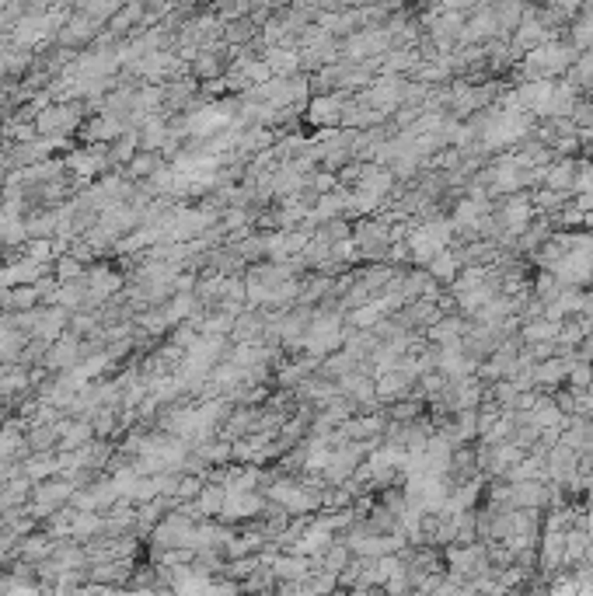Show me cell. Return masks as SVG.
<instances>
[{
	"label": "cell",
	"instance_id": "obj_1",
	"mask_svg": "<svg viewBox=\"0 0 593 596\" xmlns=\"http://www.w3.org/2000/svg\"><path fill=\"white\" fill-rule=\"evenodd\" d=\"M196 520L192 516H185L181 509L175 513H168L154 531H150V551L154 554H165V551H178V547H196Z\"/></svg>",
	"mask_w": 593,
	"mask_h": 596
},
{
	"label": "cell",
	"instance_id": "obj_2",
	"mask_svg": "<svg viewBox=\"0 0 593 596\" xmlns=\"http://www.w3.org/2000/svg\"><path fill=\"white\" fill-rule=\"evenodd\" d=\"M105 28L102 25H95L88 14H81L77 7L70 11V18L63 21V28L57 32V42L59 50H70V53H88L95 42H98V35H102Z\"/></svg>",
	"mask_w": 593,
	"mask_h": 596
},
{
	"label": "cell",
	"instance_id": "obj_3",
	"mask_svg": "<svg viewBox=\"0 0 593 596\" xmlns=\"http://www.w3.org/2000/svg\"><path fill=\"white\" fill-rule=\"evenodd\" d=\"M346 105H350V95H343V91H332V95H314V98L307 102L304 122H307V126H314V133H318V129H339V126H343V112H346Z\"/></svg>",
	"mask_w": 593,
	"mask_h": 596
},
{
	"label": "cell",
	"instance_id": "obj_4",
	"mask_svg": "<svg viewBox=\"0 0 593 596\" xmlns=\"http://www.w3.org/2000/svg\"><path fill=\"white\" fill-rule=\"evenodd\" d=\"M266 342V314L255 307H244L235 317L231 346H262Z\"/></svg>",
	"mask_w": 593,
	"mask_h": 596
},
{
	"label": "cell",
	"instance_id": "obj_5",
	"mask_svg": "<svg viewBox=\"0 0 593 596\" xmlns=\"http://www.w3.org/2000/svg\"><path fill=\"white\" fill-rule=\"evenodd\" d=\"M140 154V129H126L116 143L105 147V161H109V172H126L129 161Z\"/></svg>",
	"mask_w": 593,
	"mask_h": 596
},
{
	"label": "cell",
	"instance_id": "obj_6",
	"mask_svg": "<svg viewBox=\"0 0 593 596\" xmlns=\"http://www.w3.org/2000/svg\"><path fill=\"white\" fill-rule=\"evenodd\" d=\"M269 569H273L276 583H304L311 576V558H304V554H276Z\"/></svg>",
	"mask_w": 593,
	"mask_h": 596
},
{
	"label": "cell",
	"instance_id": "obj_7",
	"mask_svg": "<svg viewBox=\"0 0 593 596\" xmlns=\"http://www.w3.org/2000/svg\"><path fill=\"white\" fill-rule=\"evenodd\" d=\"M426 272H429V279L436 283V287H451L458 276H461V262H458V251H451V248H443L429 265H426Z\"/></svg>",
	"mask_w": 593,
	"mask_h": 596
},
{
	"label": "cell",
	"instance_id": "obj_8",
	"mask_svg": "<svg viewBox=\"0 0 593 596\" xmlns=\"http://www.w3.org/2000/svg\"><path fill=\"white\" fill-rule=\"evenodd\" d=\"M576 185V161H566V157H555L544 172V185L541 188H551V192H573Z\"/></svg>",
	"mask_w": 593,
	"mask_h": 596
},
{
	"label": "cell",
	"instance_id": "obj_9",
	"mask_svg": "<svg viewBox=\"0 0 593 596\" xmlns=\"http://www.w3.org/2000/svg\"><path fill=\"white\" fill-rule=\"evenodd\" d=\"M21 475L28 478L32 485H42V481H50V478H59L57 454H32V457L21 464Z\"/></svg>",
	"mask_w": 593,
	"mask_h": 596
},
{
	"label": "cell",
	"instance_id": "obj_10",
	"mask_svg": "<svg viewBox=\"0 0 593 596\" xmlns=\"http://www.w3.org/2000/svg\"><path fill=\"white\" fill-rule=\"evenodd\" d=\"M262 60L269 63L273 77L290 80V77L300 73V53H296V50H262Z\"/></svg>",
	"mask_w": 593,
	"mask_h": 596
},
{
	"label": "cell",
	"instance_id": "obj_11",
	"mask_svg": "<svg viewBox=\"0 0 593 596\" xmlns=\"http://www.w3.org/2000/svg\"><path fill=\"white\" fill-rule=\"evenodd\" d=\"M91 439H95L91 422H88V418H73V422H70V429H66V432H63V439H59L57 454H77V450H84Z\"/></svg>",
	"mask_w": 593,
	"mask_h": 596
},
{
	"label": "cell",
	"instance_id": "obj_12",
	"mask_svg": "<svg viewBox=\"0 0 593 596\" xmlns=\"http://www.w3.org/2000/svg\"><path fill=\"white\" fill-rule=\"evenodd\" d=\"M98 537H105V516H102V513H77V516H73L70 540L91 544V540H98Z\"/></svg>",
	"mask_w": 593,
	"mask_h": 596
},
{
	"label": "cell",
	"instance_id": "obj_13",
	"mask_svg": "<svg viewBox=\"0 0 593 596\" xmlns=\"http://www.w3.org/2000/svg\"><path fill=\"white\" fill-rule=\"evenodd\" d=\"M558 328L562 325H555V321H544V317H534V321H524L520 325V342L524 346H541V342H555L558 339Z\"/></svg>",
	"mask_w": 593,
	"mask_h": 596
},
{
	"label": "cell",
	"instance_id": "obj_14",
	"mask_svg": "<svg viewBox=\"0 0 593 596\" xmlns=\"http://www.w3.org/2000/svg\"><path fill=\"white\" fill-rule=\"evenodd\" d=\"M161 164H165V161H161V154H147V150H140V154L129 161V168H126L122 175L133 181V185H143V181L150 179V175H154Z\"/></svg>",
	"mask_w": 593,
	"mask_h": 596
},
{
	"label": "cell",
	"instance_id": "obj_15",
	"mask_svg": "<svg viewBox=\"0 0 593 596\" xmlns=\"http://www.w3.org/2000/svg\"><path fill=\"white\" fill-rule=\"evenodd\" d=\"M39 307H42L39 287H14L11 290V314H25V310H39Z\"/></svg>",
	"mask_w": 593,
	"mask_h": 596
},
{
	"label": "cell",
	"instance_id": "obj_16",
	"mask_svg": "<svg viewBox=\"0 0 593 596\" xmlns=\"http://www.w3.org/2000/svg\"><path fill=\"white\" fill-rule=\"evenodd\" d=\"M53 276H57V283H81V279L88 276V269H84L77 258H70V255H57Z\"/></svg>",
	"mask_w": 593,
	"mask_h": 596
},
{
	"label": "cell",
	"instance_id": "obj_17",
	"mask_svg": "<svg viewBox=\"0 0 593 596\" xmlns=\"http://www.w3.org/2000/svg\"><path fill=\"white\" fill-rule=\"evenodd\" d=\"M314 234H318L321 241H328V244L353 241V220H346V217H339V220H328V224H321Z\"/></svg>",
	"mask_w": 593,
	"mask_h": 596
},
{
	"label": "cell",
	"instance_id": "obj_18",
	"mask_svg": "<svg viewBox=\"0 0 593 596\" xmlns=\"http://www.w3.org/2000/svg\"><path fill=\"white\" fill-rule=\"evenodd\" d=\"M558 294H562V287H558V279H555L551 272H537V276H534L531 297L537 300V303H555Z\"/></svg>",
	"mask_w": 593,
	"mask_h": 596
},
{
	"label": "cell",
	"instance_id": "obj_19",
	"mask_svg": "<svg viewBox=\"0 0 593 596\" xmlns=\"http://www.w3.org/2000/svg\"><path fill=\"white\" fill-rule=\"evenodd\" d=\"M203 488H206V481H203L199 475H181V478H178V488H175L178 506H185V502H196Z\"/></svg>",
	"mask_w": 593,
	"mask_h": 596
},
{
	"label": "cell",
	"instance_id": "obj_20",
	"mask_svg": "<svg viewBox=\"0 0 593 596\" xmlns=\"http://www.w3.org/2000/svg\"><path fill=\"white\" fill-rule=\"evenodd\" d=\"M165 342H172V346H178L181 353H189V349L199 342V332H196V328L185 321V325H178V328H172V332H168V339H165Z\"/></svg>",
	"mask_w": 593,
	"mask_h": 596
},
{
	"label": "cell",
	"instance_id": "obj_21",
	"mask_svg": "<svg viewBox=\"0 0 593 596\" xmlns=\"http://www.w3.org/2000/svg\"><path fill=\"white\" fill-rule=\"evenodd\" d=\"M576 192H590L593 195V161H580L576 157V185H573V195Z\"/></svg>",
	"mask_w": 593,
	"mask_h": 596
},
{
	"label": "cell",
	"instance_id": "obj_22",
	"mask_svg": "<svg viewBox=\"0 0 593 596\" xmlns=\"http://www.w3.org/2000/svg\"><path fill=\"white\" fill-rule=\"evenodd\" d=\"M583 527H587V534H590V540H593V502L583 509Z\"/></svg>",
	"mask_w": 593,
	"mask_h": 596
}]
</instances>
